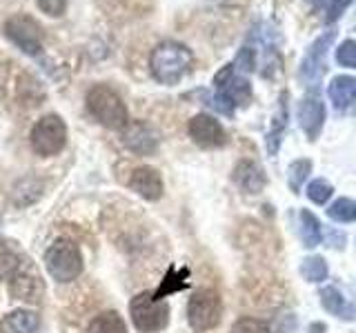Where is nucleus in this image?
<instances>
[{
	"label": "nucleus",
	"instance_id": "nucleus-27",
	"mask_svg": "<svg viewBox=\"0 0 356 333\" xmlns=\"http://www.w3.org/2000/svg\"><path fill=\"white\" fill-rule=\"evenodd\" d=\"M332 194H334V187L327 180H323V178H316V180H312L307 185V198H309V203H314V205H325L332 198Z\"/></svg>",
	"mask_w": 356,
	"mask_h": 333
},
{
	"label": "nucleus",
	"instance_id": "nucleus-33",
	"mask_svg": "<svg viewBox=\"0 0 356 333\" xmlns=\"http://www.w3.org/2000/svg\"><path fill=\"white\" fill-rule=\"evenodd\" d=\"M354 0H327V14H325V22H337L345 9H348Z\"/></svg>",
	"mask_w": 356,
	"mask_h": 333
},
{
	"label": "nucleus",
	"instance_id": "nucleus-32",
	"mask_svg": "<svg viewBox=\"0 0 356 333\" xmlns=\"http://www.w3.org/2000/svg\"><path fill=\"white\" fill-rule=\"evenodd\" d=\"M36 3H38L42 14L56 18V16H63L65 14L67 3H70V0H36Z\"/></svg>",
	"mask_w": 356,
	"mask_h": 333
},
{
	"label": "nucleus",
	"instance_id": "nucleus-21",
	"mask_svg": "<svg viewBox=\"0 0 356 333\" xmlns=\"http://www.w3.org/2000/svg\"><path fill=\"white\" fill-rule=\"evenodd\" d=\"M298 236L303 242L305 249H314L323 240V227L321 220L312 214L309 209H300L298 211Z\"/></svg>",
	"mask_w": 356,
	"mask_h": 333
},
{
	"label": "nucleus",
	"instance_id": "nucleus-11",
	"mask_svg": "<svg viewBox=\"0 0 356 333\" xmlns=\"http://www.w3.org/2000/svg\"><path fill=\"white\" fill-rule=\"evenodd\" d=\"M120 140L131 153L152 155L159 151L161 133L145 120H129L127 125L120 129Z\"/></svg>",
	"mask_w": 356,
	"mask_h": 333
},
{
	"label": "nucleus",
	"instance_id": "nucleus-29",
	"mask_svg": "<svg viewBox=\"0 0 356 333\" xmlns=\"http://www.w3.org/2000/svg\"><path fill=\"white\" fill-rule=\"evenodd\" d=\"M229 333H270V327H267L263 320H256V318H238L232 325Z\"/></svg>",
	"mask_w": 356,
	"mask_h": 333
},
{
	"label": "nucleus",
	"instance_id": "nucleus-4",
	"mask_svg": "<svg viewBox=\"0 0 356 333\" xmlns=\"http://www.w3.org/2000/svg\"><path fill=\"white\" fill-rule=\"evenodd\" d=\"M42 262H44L47 273L60 284L74 282L76 278H81V273L85 269L81 247L70 238L54 240L47 247V251H44Z\"/></svg>",
	"mask_w": 356,
	"mask_h": 333
},
{
	"label": "nucleus",
	"instance_id": "nucleus-9",
	"mask_svg": "<svg viewBox=\"0 0 356 333\" xmlns=\"http://www.w3.org/2000/svg\"><path fill=\"white\" fill-rule=\"evenodd\" d=\"M3 31L22 53L31 56V58H38L42 53V27L38 25V20L31 18L29 14L9 16L5 20Z\"/></svg>",
	"mask_w": 356,
	"mask_h": 333
},
{
	"label": "nucleus",
	"instance_id": "nucleus-8",
	"mask_svg": "<svg viewBox=\"0 0 356 333\" xmlns=\"http://www.w3.org/2000/svg\"><path fill=\"white\" fill-rule=\"evenodd\" d=\"M7 284H9L11 298L20 300V302L36 305L44 296V280L38 271V266L29 258H20L18 266L7 278Z\"/></svg>",
	"mask_w": 356,
	"mask_h": 333
},
{
	"label": "nucleus",
	"instance_id": "nucleus-1",
	"mask_svg": "<svg viewBox=\"0 0 356 333\" xmlns=\"http://www.w3.org/2000/svg\"><path fill=\"white\" fill-rule=\"evenodd\" d=\"M192 60H194V56L183 42L165 40L156 44L149 53V71L156 83L172 87V85H178L187 76Z\"/></svg>",
	"mask_w": 356,
	"mask_h": 333
},
{
	"label": "nucleus",
	"instance_id": "nucleus-24",
	"mask_svg": "<svg viewBox=\"0 0 356 333\" xmlns=\"http://www.w3.org/2000/svg\"><path fill=\"white\" fill-rule=\"evenodd\" d=\"M300 278H303L305 282H323L327 280L330 275V266L325 262V258L323 255H307V258H303V262H300Z\"/></svg>",
	"mask_w": 356,
	"mask_h": 333
},
{
	"label": "nucleus",
	"instance_id": "nucleus-22",
	"mask_svg": "<svg viewBox=\"0 0 356 333\" xmlns=\"http://www.w3.org/2000/svg\"><path fill=\"white\" fill-rule=\"evenodd\" d=\"M187 287H189V269H187V266H183V269L170 266V271L165 273L159 289L154 291V298L156 300H165V298H170L172 293L183 291V289H187Z\"/></svg>",
	"mask_w": 356,
	"mask_h": 333
},
{
	"label": "nucleus",
	"instance_id": "nucleus-20",
	"mask_svg": "<svg viewBox=\"0 0 356 333\" xmlns=\"http://www.w3.org/2000/svg\"><path fill=\"white\" fill-rule=\"evenodd\" d=\"M42 198V180L36 176H25L11 189V200L16 207H29Z\"/></svg>",
	"mask_w": 356,
	"mask_h": 333
},
{
	"label": "nucleus",
	"instance_id": "nucleus-2",
	"mask_svg": "<svg viewBox=\"0 0 356 333\" xmlns=\"http://www.w3.org/2000/svg\"><path fill=\"white\" fill-rule=\"evenodd\" d=\"M85 105L89 116L105 129L120 131L129 122L127 105L122 103V98L109 85H94L85 96Z\"/></svg>",
	"mask_w": 356,
	"mask_h": 333
},
{
	"label": "nucleus",
	"instance_id": "nucleus-19",
	"mask_svg": "<svg viewBox=\"0 0 356 333\" xmlns=\"http://www.w3.org/2000/svg\"><path fill=\"white\" fill-rule=\"evenodd\" d=\"M3 333H40V316L31 309H16L3 318Z\"/></svg>",
	"mask_w": 356,
	"mask_h": 333
},
{
	"label": "nucleus",
	"instance_id": "nucleus-12",
	"mask_svg": "<svg viewBox=\"0 0 356 333\" xmlns=\"http://www.w3.org/2000/svg\"><path fill=\"white\" fill-rule=\"evenodd\" d=\"M187 133L198 147L203 149H218L227 142V133L220 122L209 114H196L187 122Z\"/></svg>",
	"mask_w": 356,
	"mask_h": 333
},
{
	"label": "nucleus",
	"instance_id": "nucleus-16",
	"mask_svg": "<svg viewBox=\"0 0 356 333\" xmlns=\"http://www.w3.org/2000/svg\"><path fill=\"white\" fill-rule=\"evenodd\" d=\"M318 298H321L323 309H325L327 314H332L334 318H339L343 322H354L356 320V302L343 293L341 287H337V284L323 287Z\"/></svg>",
	"mask_w": 356,
	"mask_h": 333
},
{
	"label": "nucleus",
	"instance_id": "nucleus-15",
	"mask_svg": "<svg viewBox=\"0 0 356 333\" xmlns=\"http://www.w3.org/2000/svg\"><path fill=\"white\" fill-rule=\"evenodd\" d=\"M232 180L243 194L256 196L265 189L267 176L263 171V166L256 164L254 160H238L236 166H234V171H232Z\"/></svg>",
	"mask_w": 356,
	"mask_h": 333
},
{
	"label": "nucleus",
	"instance_id": "nucleus-6",
	"mask_svg": "<svg viewBox=\"0 0 356 333\" xmlns=\"http://www.w3.org/2000/svg\"><path fill=\"white\" fill-rule=\"evenodd\" d=\"M131 325L140 333H161L170 325V305L165 300H156L154 293L143 291L129 302Z\"/></svg>",
	"mask_w": 356,
	"mask_h": 333
},
{
	"label": "nucleus",
	"instance_id": "nucleus-13",
	"mask_svg": "<svg viewBox=\"0 0 356 333\" xmlns=\"http://www.w3.org/2000/svg\"><path fill=\"white\" fill-rule=\"evenodd\" d=\"M296 116H298V125L307 136V140L314 142L321 136L323 125H325V103H323V98L318 96L316 89L300 98Z\"/></svg>",
	"mask_w": 356,
	"mask_h": 333
},
{
	"label": "nucleus",
	"instance_id": "nucleus-3",
	"mask_svg": "<svg viewBox=\"0 0 356 333\" xmlns=\"http://www.w3.org/2000/svg\"><path fill=\"white\" fill-rule=\"evenodd\" d=\"M214 87H216V94L211 96V107H214L218 114L234 116V109L236 107L250 105L252 85L248 78L236 74L234 65H225L214 76Z\"/></svg>",
	"mask_w": 356,
	"mask_h": 333
},
{
	"label": "nucleus",
	"instance_id": "nucleus-25",
	"mask_svg": "<svg viewBox=\"0 0 356 333\" xmlns=\"http://www.w3.org/2000/svg\"><path fill=\"white\" fill-rule=\"evenodd\" d=\"M327 216L334 222H341V225H350L356 222V200L352 198H339L327 207Z\"/></svg>",
	"mask_w": 356,
	"mask_h": 333
},
{
	"label": "nucleus",
	"instance_id": "nucleus-35",
	"mask_svg": "<svg viewBox=\"0 0 356 333\" xmlns=\"http://www.w3.org/2000/svg\"><path fill=\"white\" fill-rule=\"evenodd\" d=\"M325 325H323V322H316V325H312L309 329H307V333H325Z\"/></svg>",
	"mask_w": 356,
	"mask_h": 333
},
{
	"label": "nucleus",
	"instance_id": "nucleus-34",
	"mask_svg": "<svg viewBox=\"0 0 356 333\" xmlns=\"http://www.w3.org/2000/svg\"><path fill=\"white\" fill-rule=\"evenodd\" d=\"M276 333H294L296 331V316L294 314H281L274 325Z\"/></svg>",
	"mask_w": 356,
	"mask_h": 333
},
{
	"label": "nucleus",
	"instance_id": "nucleus-31",
	"mask_svg": "<svg viewBox=\"0 0 356 333\" xmlns=\"http://www.w3.org/2000/svg\"><path fill=\"white\" fill-rule=\"evenodd\" d=\"M234 65V69H241L245 74H250L254 71V67H256V51L252 47H243L236 56V60L232 62Z\"/></svg>",
	"mask_w": 356,
	"mask_h": 333
},
{
	"label": "nucleus",
	"instance_id": "nucleus-28",
	"mask_svg": "<svg viewBox=\"0 0 356 333\" xmlns=\"http://www.w3.org/2000/svg\"><path fill=\"white\" fill-rule=\"evenodd\" d=\"M283 71V60H281V56H278L274 49H265V56H263V60H261V74L270 80V78H276V76H281Z\"/></svg>",
	"mask_w": 356,
	"mask_h": 333
},
{
	"label": "nucleus",
	"instance_id": "nucleus-7",
	"mask_svg": "<svg viewBox=\"0 0 356 333\" xmlns=\"http://www.w3.org/2000/svg\"><path fill=\"white\" fill-rule=\"evenodd\" d=\"M222 320V298L214 289H198L187 302V322L196 333L216 329Z\"/></svg>",
	"mask_w": 356,
	"mask_h": 333
},
{
	"label": "nucleus",
	"instance_id": "nucleus-17",
	"mask_svg": "<svg viewBox=\"0 0 356 333\" xmlns=\"http://www.w3.org/2000/svg\"><path fill=\"white\" fill-rule=\"evenodd\" d=\"M289 94L283 92L281 94V100H278V109L272 118V125H270V131H267V138H265V144H267V153L270 155H276L278 149H281V142H283V133L287 129V120H289Z\"/></svg>",
	"mask_w": 356,
	"mask_h": 333
},
{
	"label": "nucleus",
	"instance_id": "nucleus-26",
	"mask_svg": "<svg viewBox=\"0 0 356 333\" xmlns=\"http://www.w3.org/2000/svg\"><path fill=\"white\" fill-rule=\"evenodd\" d=\"M312 166H314V164H312L309 158H296L292 164L287 166V185H289V189H292L294 194L300 191V187H303V182L309 178Z\"/></svg>",
	"mask_w": 356,
	"mask_h": 333
},
{
	"label": "nucleus",
	"instance_id": "nucleus-30",
	"mask_svg": "<svg viewBox=\"0 0 356 333\" xmlns=\"http://www.w3.org/2000/svg\"><path fill=\"white\" fill-rule=\"evenodd\" d=\"M337 62L341 67L356 69V40H343L337 49Z\"/></svg>",
	"mask_w": 356,
	"mask_h": 333
},
{
	"label": "nucleus",
	"instance_id": "nucleus-23",
	"mask_svg": "<svg viewBox=\"0 0 356 333\" xmlns=\"http://www.w3.org/2000/svg\"><path fill=\"white\" fill-rule=\"evenodd\" d=\"M89 333H127V322L118 311H103L89 322Z\"/></svg>",
	"mask_w": 356,
	"mask_h": 333
},
{
	"label": "nucleus",
	"instance_id": "nucleus-18",
	"mask_svg": "<svg viewBox=\"0 0 356 333\" xmlns=\"http://www.w3.org/2000/svg\"><path fill=\"white\" fill-rule=\"evenodd\" d=\"M327 96L334 109L345 111L356 103V78L354 76H337L327 87Z\"/></svg>",
	"mask_w": 356,
	"mask_h": 333
},
{
	"label": "nucleus",
	"instance_id": "nucleus-14",
	"mask_svg": "<svg viewBox=\"0 0 356 333\" xmlns=\"http://www.w3.org/2000/svg\"><path fill=\"white\" fill-rule=\"evenodd\" d=\"M127 187L143 200H147V203H156V200H161L165 194L163 176L159 173V169H154V166H136V169L129 173Z\"/></svg>",
	"mask_w": 356,
	"mask_h": 333
},
{
	"label": "nucleus",
	"instance_id": "nucleus-5",
	"mask_svg": "<svg viewBox=\"0 0 356 333\" xmlns=\"http://www.w3.org/2000/svg\"><path fill=\"white\" fill-rule=\"evenodd\" d=\"M70 133H67V125L65 120L58 114H47L40 116L33 127L29 131V144L31 151L40 155V158H51V155H58L65 144Z\"/></svg>",
	"mask_w": 356,
	"mask_h": 333
},
{
	"label": "nucleus",
	"instance_id": "nucleus-36",
	"mask_svg": "<svg viewBox=\"0 0 356 333\" xmlns=\"http://www.w3.org/2000/svg\"><path fill=\"white\" fill-rule=\"evenodd\" d=\"M309 3H314V7H318V5L323 3V0H309Z\"/></svg>",
	"mask_w": 356,
	"mask_h": 333
},
{
	"label": "nucleus",
	"instance_id": "nucleus-10",
	"mask_svg": "<svg viewBox=\"0 0 356 333\" xmlns=\"http://www.w3.org/2000/svg\"><path fill=\"white\" fill-rule=\"evenodd\" d=\"M334 38H337V31H325L323 36H318L314 42L309 44V49L305 51L303 60L298 67V80L305 87H314L321 83V78L327 71V53Z\"/></svg>",
	"mask_w": 356,
	"mask_h": 333
}]
</instances>
